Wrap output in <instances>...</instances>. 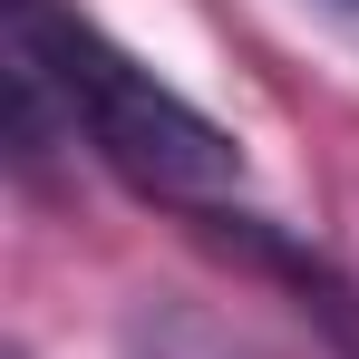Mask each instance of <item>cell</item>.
<instances>
[{
    "label": "cell",
    "instance_id": "cell-1",
    "mask_svg": "<svg viewBox=\"0 0 359 359\" xmlns=\"http://www.w3.org/2000/svg\"><path fill=\"white\" fill-rule=\"evenodd\" d=\"M10 49H29V59L49 68L59 117L78 126L136 194L184 204V214H224L243 194V146L204 117L194 97H175L156 68H136L97 20H78L68 0H10Z\"/></svg>",
    "mask_w": 359,
    "mask_h": 359
},
{
    "label": "cell",
    "instance_id": "cell-2",
    "mask_svg": "<svg viewBox=\"0 0 359 359\" xmlns=\"http://www.w3.org/2000/svg\"><path fill=\"white\" fill-rule=\"evenodd\" d=\"M224 243H233L252 272H272V282L330 330V350H340V359H359V282L340 272V262H320V252H301V243H282V233H262V224H243V214L224 224Z\"/></svg>",
    "mask_w": 359,
    "mask_h": 359
},
{
    "label": "cell",
    "instance_id": "cell-3",
    "mask_svg": "<svg viewBox=\"0 0 359 359\" xmlns=\"http://www.w3.org/2000/svg\"><path fill=\"white\" fill-rule=\"evenodd\" d=\"M156 359H243L233 340H214V330H194V320H165V350Z\"/></svg>",
    "mask_w": 359,
    "mask_h": 359
}]
</instances>
